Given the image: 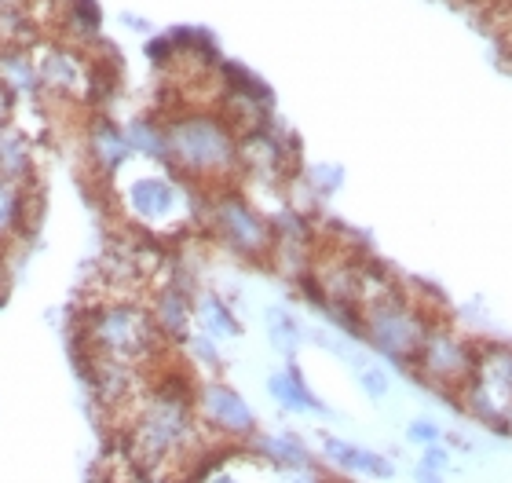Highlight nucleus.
I'll use <instances>...</instances> for the list:
<instances>
[{
  "label": "nucleus",
  "mask_w": 512,
  "mask_h": 483,
  "mask_svg": "<svg viewBox=\"0 0 512 483\" xmlns=\"http://www.w3.org/2000/svg\"><path fill=\"white\" fill-rule=\"evenodd\" d=\"M202 483H246V480H242V476H238L231 465H220V469H213V473L205 476Z\"/></svg>",
  "instance_id": "c756f323"
},
{
  "label": "nucleus",
  "mask_w": 512,
  "mask_h": 483,
  "mask_svg": "<svg viewBox=\"0 0 512 483\" xmlns=\"http://www.w3.org/2000/svg\"><path fill=\"white\" fill-rule=\"evenodd\" d=\"M476 352H480V344L469 341L458 326L436 319L428 326L410 370H414V377L425 388L458 399V392L469 385L472 370H476Z\"/></svg>",
  "instance_id": "0eeeda50"
},
{
  "label": "nucleus",
  "mask_w": 512,
  "mask_h": 483,
  "mask_svg": "<svg viewBox=\"0 0 512 483\" xmlns=\"http://www.w3.org/2000/svg\"><path fill=\"white\" fill-rule=\"evenodd\" d=\"M125 136L132 143V154L143 161H158V165H169V140H165V118H150V114H139L125 125Z\"/></svg>",
  "instance_id": "6ab92c4d"
},
{
  "label": "nucleus",
  "mask_w": 512,
  "mask_h": 483,
  "mask_svg": "<svg viewBox=\"0 0 512 483\" xmlns=\"http://www.w3.org/2000/svg\"><path fill=\"white\" fill-rule=\"evenodd\" d=\"M494 4H498V8H512V0H494Z\"/></svg>",
  "instance_id": "72a5a7b5"
},
{
  "label": "nucleus",
  "mask_w": 512,
  "mask_h": 483,
  "mask_svg": "<svg viewBox=\"0 0 512 483\" xmlns=\"http://www.w3.org/2000/svg\"><path fill=\"white\" fill-rule=\"evenodd\" d=\"M341 165H311L300 180H304V187H311V191L319 194V198H330L337 187H341Z\"/></svg>",
  "instance_id": "b1692460"
},
{
  "label": "nucleus",
  "mask_w": 512,
  "mask_h": 483,
  "mask_svg": "<svg viewBox=\"0 0 512 483\" xmlns=\"http://www.w3.org/2000/svg\"><path fill=\"white\" fill-rule=\"evenodd\" d=\"M267 392H271V399H275L278 407L293 410V414H319V418L330 414V407L311 392V385L304 381L297 363H289L286 370H278V374L267 377Z\"/></svg>",
  "instance_id": "dca6fc26"
},
{
  "label": "nucleus",
  "mask_w": 512,
  "mask_h": 483,
  "mask_svg": "<svg viewBox=\"0 0 512 483\" xmlns=\"http://www.w3.org/2000/svg\"><path fill=\"white\" fill-rule=\"evenodd\" d=\"M202 220L209 227V235L235 253L238 260H249V264H264V260L275 257V220L238 191L235 183L227 187H213L205 191L202 202Z\"/></svg>",
  "instance_id": "423d86ee"
},
{
  "label": "nucleus",
  "mask_w": 512,
  "mask_h": 483,
  "mask_svg": "<svg viewBox=\"0 0 512 483\" xmlns=\"http://www.w3.org/2000/svg\"><path fill=\"white\" fill-rule=\"evenodd\" d=\"M11 121H15V99L0 88V129H4V125H11Z\"/></svg>",
  "instance_id": "7c9ffc66"
},
{
  "label": "nucleus",
  "mask_w": 512,
  "mask_h": 483,
  "mask_svg": "<svg viewBox=\"0 0 512 483\" xmlns=\"http://www.w3.org/2000/svg\"><path fill=\"white\" fill-rule=\"evenodd\" d=\"M30 220V187H19L0 176V246L15 238Z\"/></svg>",
  "instance_id": "aec40b11"
},
{
  "label": "nucleus",
  "mask_w": 512,
  "mask_h": 483,
  "mask_svg": "<svg viewBox=\"0 0 512 483\" xmlns=\"http://www.w3.org/2000/svg\"><path fill=\"white\" fill-rule=\"evenodd\" d=\"M37 74H41V99H59V103H92V74L96 63L88 48L66 41V37H48L33 44Z\"/></svg>",
  "instance_id": "1a4fd4ad"
},
{
  "label": "nucleus",
  "mask_w": 512,
  "mask_h": 483,
  "mask_svg": "<svg viewBox=\"0 0 512 483\" xmlns=\"http://www.w3.org/2000/svg\"><path fill=\"white\" fill-rule=\"evenodd\" d=\"M414 480H417V483H447V469H436V465L417 462Z\"/></svg>",
  "instance_id": "c85d7f7f"
},
{
  "label": "nucleus",
  "mask_w": 512,
  "mask_h": 483,
  "mask_svg": "<svg viewBox=\"0 0 512 483\" xmlns=\"http://www.w3.org/2000/svg\"><path fill=\"white\" fill-rule=\"evenodd\" d=\"M0 4H30V0H0Z\"/></svg>",
  "instance_id": "f704fd0d"
},
{
  "label": "nucleus",
  "mask_w": 512,
  "mask_h": 483,
  "mask_svg": "<svg viewBox=\"0 0 512 483\" xmlns=\"http://www.w3.org/2000/svg\"><path fill=\"white\" fill-rule=\"evenodd\" d=\"M85 154L92 161V169L103 176V180H114L128 161L136 158L132 154V143L125 136V125H118L107 114H96V118L85 125Z\"/></svg>",
  "instance_id": "9b49d317"
},
{
  "label": "nucleus",
  "mask_w": 512,
  "mask_h": 483,
  "mask_svg": "<svg viewBox=\"0 0 512 483\" xmlns=\"http://www.w3.org/2000/svg\"><path fill=\"white\" fill-rule=\"evenodd\" d=\"M322 454H326V462L337 465L341 473L370 476V480H392L395 476L392 458L370 451V447H363V443L341 440V436H326V440H322Z\"/></svg>",
  "instance_id": "4468645a"
},
{
  "label": "nucleus",
  "mask_w": 512,
  "mask_h": 483,
  "mask_svg": "<svg viewBox=\"0 0 512 483\" xmlns=\"http://www.w3.org/2000/svg\"><path fill=\"white\" fill-rule=\"evenodd\" d=\"M267 337H271V344H275L282 355H297L300 348V337H304V330H300V322L293 319V315L286 312V308H267Z\"/></svg>",
  "instance_id": "4be33fe9"
},
{
  "label": "nucleus",
  "mask_w": 512,
  "mask_h": 483,
  "mask_svg": "<svg viewBox=\"0 0 512 483\" xmlns=\"http://www.w3.org/2000/svg\"><path fill=\"white\" fill-rule=\"evenodd\" d=\"M147 308L165 341H187L194 333V297L183 286H176V282L158 286L154 297L147 301Z\"/></svg>",
  "instance_id": "ddd939ff"
},
{
  "label": "nucleus",
  "mask_w": 512,
  "mask_h": 483,
  "mask_svg": "<svg viewBox=\"0 0 512 483\" xmlns=\"http://www.w3.org/2000/svg\"><path fill=\"white\" fill-rule=\"evenodd\" d=\"M502 22H505V33H509V44H512V8H502Z\"/></svg>",
  "instance_id": "473e14b6"
},
{
  "label": "nucleus",
  "mask_w": 512,
  "mask_h": 483,
  "mask_svg": "<svg viewBox=\"0 0 512 483\" xmlns=\"http://www.w3.org/2000/svg\"><path fill=\"white\" fill-rule=\"evenodd\" d=\"M194 326L213 341H235L242 337V322L231 312V304L220 293H198L194 297Z\"/></svg>",
  "instance_id": "a211bd4d"
},
{
  "label": "nucleus",
  "mask_w": 512,
  "mask_h": 483,
  "mask_svg": "<svg viewBox=\"0 0 512 483\" xmlns=\"http://www.w3.org/2000/svg\"><path fill=\"white\" fill-rule=\"evenodd\" d=\"M187 348L194 352V359H198V363H205V366H220V348H216L213 337H205L202 330L187 337Z\"/></svg>",
  "instance_id": "bb28decb"
},
{
  "label": "nucleus",
  "mask_w": 512,
  "mask_h": 483,
  "mask_svg": "<svg viewBox=\"0 0 512 483\" xmlns=\"http://www.w3.org/2000/svg\"><path fill=\"white\" fill-rule=\"evenodd\" d=\"M0 88L15 103H41V74L33 44H0Z\"/></svg>",
  "instance_id": "f8f14e48"
},
{
  "label": "nucleus",
  "mask_w": 512,
  "mask_h": 483,
  "mask_svg": "<svg viewBox=\"0 0 512 483\" xmlns=\"http://www.w3.org/2000/svg\"><path fill=\"white\" fill-rule=\"evenodd\" d=\"M359 308H363V341L377 355H384L395 366L410 370L417 348L425 341L428 326L436 322V315L428 312L425 301L399 290L384 271L366 268Z\"/></svg>",
  "instance_id": "20e7f679"
},
{
  "label": "nucleus",
  "mask_w": 512,
  "mask_h": 483,
  "mask_svg": "<svg viewBox=\"0 0 512 483\" xmlns=\"http://www.w3.org/2000/svg\"><path fill=\"white\" fill-rule=\"evenodd\" d=\"M143 55H147L158 70L180 66V48H176V41H172V33H154V37H147V44H143Z\"/></svg>",
  "instance_id": "5701e85b"
},
{
  "label": "nucleus",
  "mask_w": 512,
  "mask_h": 483,
  "mask_svg": "<svg viewBox=\"0 0 512 483\" xmlns=\"http://www.w3.org/2000/svg\"><path fill=\"white\" fill-rule=\"evenodd\" d=\"M0 176L19 187H30L37 176V151H33V136H26L22 125H4L0 129Z\"/></svg>",
  "instance_id": "2eb2a0df"
},
{
  "label": "nucleus",
  "mask_w": 512,
  "mask_h": 483,
  "mask_svg": "<svg viewBox=\"0 0 512 483\" xmlns=\"http://www.w3.org/2000/svg\"><path fill=\"white\" fill-rule=\"evenodd\" d=\"M355 374H359V388H363L370 399H384L392 392V377L384 374V366L370 363V359H366L363 366H355Z\"/></svg>",
  "instance_id": "393cba45"
},
{
  "label": "nucleus",
  "mask_w": 512,
  "mask_h": 483,
  "mask_svg": "<svg viewBox=\"0 0 512 483\" xmlns=\"http://www.w3.org/2000/svg\"><path fill=\"white\" fill-rule=\"evenodd\" d=\"M59 11H63L66 30H74L85 37V48L92 41H99V30H103V11H99L96 0H59Z\"/></svg>",
  "instance_id": "412c9836"
},
{
  "label": "nucleus",
  "mask_w": 512,
  "mask_h": 483,
  "mask_svg": "<svg viewBox=\"0 0 512 483\" xmlns=\"http://www.w3.org/2000/svg\"><path fill=\"white\" fill-rule=\"evenodd\" d=\"M439 440H443V429H439L436 421L414 418L406 425V443H414V447H428V443H439Z\"/></svg>",
  "instance_id": "a878e982"
},
{
  "label": "nucleus",
  "mask_w": 512,
  "mask_h": 483,
  "mask_svg": "<svg viewBox=\"0 0 512 483\" xmlns=\"http://www.w3.org/2000/svg\"><path fill=\"white\" fill-rule=\"evenodd\" d=\"M114 180H118L114 191H118L121 216L139 235L176 238L202 216V202L194 198V183L176 176L169 165L147 161V169L139 172H128L125 165Z\"/></svg>",
  "instance_id": "7ed1b4c3"
},
{
  "label": "nucleus",
  "mask_w": 512,
  "mask_h": 483,
  "mask_svg": "<svg viewBox=\"0 0 512 483\" xmlns=\"http://www.w3.org/2000/svg\"><path fill=\"white\" fill-rule=\"evenodd\" d=\"M194 414L202 421V429L209 436H220V440L249 443L256 436L253 407L246 403L242 392H235L220 377H209L202 385H194Z\"/></svg>",
  "instance_id": "9d476101"
},
{
  "label": "nucleus",
  "mask_w": 512,
  "mask_h": 483,
  "mask_svg": "<svg viewBox=\"0 0 512 483\" xmlns=\"http://www.w3.org/2000/svg\"><path fill=\"white\" fill-rule=\"evenodd\" d=\"M458 407L491 429H505V414L512 410V344H480L476 370L458 392Z\"/></svg>",
  "instance_id": "6e6552de"
},
{
  "label": "nucleus",
  "mask_w": 512,
  "mask_h": 483,
  "mask_svg": "<svg viewBox=\"0 0 512 483\" xmlns=\"http://www.w3.org/2000/svg\"><path fill=\"white\" fill-rule=\"evenodd\" d=\"M81 337H85L88 359L136 366V370L165 348V337L154 326L147 301H139V297H103V301L88 304Z\"/></svg>",
  "instance_id": "39448f33"
},
{
  "label": "nucleus",
  "mask_w": 512,
  "mask_h": 483,
  "mask_svg": "<svg viewBox=\"0 0 512 483\" xmlns=\"http://www.w3.org/2000/svg\"><path fill=\"white\" fill-rule=\"evenodd\" d=\"M275 483H330V480H326L315 465H304V469H282Z\"/></svg>",
  "instance_id": "cd10ccee"
},
{
  "label": "nucleus",
  "mask_w": 512,
  "mask_h": 483,
  "mask_svg": "<svg viewBox=\"0 0 512 483\" xmlns=\"http://www.w3.org/2000/svg\"><path fill=\"white\" fill-rule=\"evenodd\" d=\"M132 483H180V476H165V473H139Z\"/></svg>",
  "instance_id": "2f4dec72"
},
{
  "label": "nucleus",
  "mask_w": 512,
  "mask_h": 483,
  "mask_svg": "<svg viewBox=\"0 0 512 483\" xmlns=\"http://www.w3.org/2000/svg\"><path fill=\"white\" fill-rule=\"evenodd\" d=\"M249 443H253L256 458H260L267 469H275V473H282V469H304V465H315V462H311L308 443L300 440V436H293V432L253 436Z\"/></svg>",
  "instance_id": "f3484780"
},
{
  "label": "nucleus",
  "mask_w": 512,
  "mask_h": 483,
  "mask_svg": "<svg viewBox=\"0 0 512 483\" xmlns=\"http://www.w3.org/2000/svg\"><path fill=\"white\" fill-rule=\"evenodd\" d=\"M125 451L139 473L180 476L205 454V429L194 414V388L169 381L143 388L128 403Z\"/></svg>",
  "instance_id": "f257e3e1"
},
{
  "label": "nucleus",
  "mask_w": 512,
  "mask_h": 483,
  "mask_svg": "<svg viewBox=\"0 0 512 483\" xmlns=\"http://www.w3.org/2000/svg\"><path fill=\"white\" fill-rule=\"evenodd\" d=\"M169 169L194 187H227L242 176V136L220 107H180L165 118Z\"/></svg>",
  "instance_id": "f03ea898"
}]
</instances>
